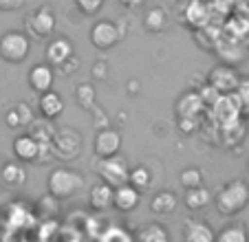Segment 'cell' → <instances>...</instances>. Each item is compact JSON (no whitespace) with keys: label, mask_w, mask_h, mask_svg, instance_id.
<instances>
[{"label":"cell","mask_w":249,"mask_h":242,"mask_svg":"<svg viewBox=\"0 0 249 242\" xmlns=\"http://www.w3.org/2000/svg\"><path fill=\"white\" fill-rule=\"evenodd\" d=\"M128 93L130 95L139 93V82H137V79H130V82H128Z\"/></svg>","instance_id":"obj_42"},{"label":"cell","mask_w":249,"mask_h":242,"mask_svg":"<svg viewBox=\"0 0 249 242\" xmlns=\"http://www.w3.org/2000/svg\"><path fill=\"white\" fill-rule=\"evenodd\" d=\"M31 53V40L22 31H7L0 35V57L9 64H22Z\"/></svg>","instance_id":"obj_4"},{"label":"cell","mask_w":249,"mask_h":242,"mask_svg":"<svg viewBox=\"0 0 249 242\" xmlns=\"http://www.w3.org/2000/svg\"><path fill=\"white\" fill-rule=\"evenodd\" d=\"M137 238H139V240H143V242H168L170 240V233L165 231L163 225L148 223L146 227L137 233Z\"/></svg>","instance_id":"obj_25"},{"label":"cell","mask_w":249,"mask_h":242,"mask_svg":"<svg viewBox=\"0 0 249 242\" xmlns=\"http://www.w3.org/2000/svg\"><path fill=\"white\" fill-rule=\"evenodd\" d=\"M128 183H130L132 187H137V190L143 194V191H146L148 187L152 185V174H150V170L143 168V165L130 168V176H128Z\"/></svg>","instance_id":"obj_26"},{"label":"cell","mask_w":249,"mask_h":242,"mask_svg":"<svg viewBox=\"0 0 249 242\" xmlns=\"http://www.w3.org/2000/svg\"><path fill=\"white\" fill-rule=\"evenodd\" d=\"M14 154L22 163H36L40 156V141L31 132H24L14 139Z\"/></svg>","instance_id":"obj_11"},{"label":"cell","mask_w":249,"mask_h":242,"mask_svg":"<svg viewBox=\"0 0 249 242\" xmlns=\"http://www.w3.org/2000/svg\"><path fill=\"white\" fill-rule=\"evenodd\" d=\"M95 99H97V93H95V86L89 84V82H82L75 88V102L80 104L84 110H90L95 106Z\"/></svg>","instance_id":"obj_28"},{"label":"cell","mask_w":249,"mask_h":242,"mask_svg":"<svg viewBox=\"0 0 249 242\" xmlns=\"http://www.w3.org/2000/svg\"><path fill=\"white\" fill-rule=\"evenodd\" d=\"M207 84H212L221 95H230L238 88L240 84V75L234 66L230 64H218L207 73Z\"/></svg>","instance_id":"obj_7"},{"label":"cell","mask_w":249,"mask_h":242,"mask_svg":"<svg viewBox=\"0 0 249 242\" xmlns=\"http://www.w3.org/2000/svg\"><path fill=\"white\" fill-rule=\"evenodd\" d=\"M5 123H7V128H11V130L22 128V121H20V115H18V110H16V106L5 112Z\"/></svg>","instance_id":"obj_36"},{"label":"cell","mask_w":249,"mask_h":242,"mask_svg":"<svg viewBox=\"0 0 249 242\" xmlns=\"http://www.w3.org/2000/svg\"><path fill=\"white\" fill-rule=\"evenodd\" d=\"M24 24H27V31L31 33V35L47 37V35H51L53 29H55V11L49 5H40L38 9L24 20Z\"/></svg>","instance_id":"obj_8"},{"label":"cell","mask_w":249,"mask_h":242,"mask_svg":"<svg viewBox=\"0 0 249 242\" xmlns=\"http://www.w3.org/2000/svg\"><path fill=\"white\" fill-rule=\"evenodd\" d=\"M207 104L203 102L201 93L198 90H188V93H183L179 97V102H177V106H174V110H177V115L179 117H201V112L205 110Z\"/></svg>","instance_id":"obj_14"},{"label":"cell","mask_w":249,"mask_h":242,"mask_svg":"<svg viewBox=\"0 0 249 242\" xmlns=\"http://www.w3.org/2000/svg\"><path fill=\"white\" fill-rule=\"evenodd\" d=\"M124 35H126V24L113 22V20H97L90 27V44L97 51H110L122 42Z\"/></svg>","instance_id":"obj_3"},{"label":"cell","mask_w":249,"mask_h":242,"mask_svg":"<svg viewBox=\"0 0 249 242\" xmlns=\"http://www.w3.org/2000/svg\"><path fill=\"white\" fill-rule=\"evenodd\" d=\"M139 200H141V191L137 190V187H132L130 183H124V185L115 187V203H113V207L117 211H122V214L132 211L137 205H139Z\"/></svg>","instance_id":"obj_15"},{"label":"cell","mask_w":249,"mask_h":242,"mask_svg":"<svg viewBox=\"0 0 249 242\" xmlns=\"http://www.w3.org/2000/svg\"><path fill=\"white\" fill-rule=\"evenodd\" d=\"M29 132H31L40 143H53V137H55L57 128L53 126V119L42 117V119H33L29 123Z\"/></svg>","instance_id":"obj_20"},{"label":"cell","mask_w":249,"mask_h":242,"mask_svg":"<svg viewBox=\"0 0 249 242\" xmlns=\"http://www.w3.org/2000/svg\"><path fill=\"white\" fill-rule=\"evenodd\" d=\"M84 229L80 225L71 223V225H62L60 231H57V240H64V242H80L84 238Z\"/></svg>","instance_id":"obj_31"},{"label":"cell","mask_w":249,"mask_h":242,"mask_svg":"<svg viewBox=\"0 0 249 242\" xmlns=\"http://www.w3.org/2000/svg\"><path fill=\"white\" fill-rule=\"evenodd\" d=\"M179 183H181V187L183 190H192V187H198V185H203V172H201V168H185L183 172L179 174Z\"/></svg>","instance_id":"obj_29"},{"label":"cell","mask_w":249,"mask_h":242,"mask_svg":"<svg viewBox=\"0 0 249 242\" xmlns=\"http://www.w3.org/2000/svg\"><path fill=\"white\" fill-rule=\"evenodd\" d=\"M93 150H95V154H97L99 158L117 154L119 150H122V135H119V130H115V128H110V126L99 128L97 137H95Z\"/></svg>","instance_id":"obj_9"},{"label":"cell","mask_w":249,"mask_h":242,"mask_svg":"<svg viewBox=\"0 0 249 242\" xmlns=\"http://www.w3.org/2000/svg\"><path fill=\"white\" fill-rule=\"evenodd\" d=\"M216 240L218 242H247L249 240V231L243 223H236V225H227L223 227L221 231L216 233Z\"/></svg>","instance_id":"obj_23"},{"label":"cell","mask_w":249,"mask_h":242,"mask_svg":"<svg viewBox=\"0 0 249 242\" xmlns=\"http://www.w3.org/2000/svg\"><path fill=\"white\" fill-rule=\"evenodd\" d=\"M179 130L183 135H190V132L196 130V117H179Z\"/></svg>","instance_id":"obj_37"},{"label":"cell","mask_w":249,"mask_h":242,"mask_svg":"<svg viewBox=\"0 0 249 242\" xmlns=\"http://www.w3.org/2000/svg\"><path fill=\"white\" fill-rule=\"evenodd\" d=\"M53 79H55V70L49 64H36L31 70H29V86H31L33 93H47V90L53 88Z\"/></svg>","instance_id":"obj_12"},{"label":"cell","mask_w":249,"mask_h":242,"mask_svg":"<svg viewBox=\"0 0 249 242\" xmlns=\"http://www.w3.org/2000/svg\"><path fill=\"white\" fill-rule=\"evenodd\" d=\"M90 73H93V77L95 79H104L106 77V73H108V69H106V62H95L93 64V69H90Z\"/></svg>","instance_id":"obj_39"},{"label":"cell","mask_w":249,"mask_h":242,"mask_svg":"<svg viewBox=\"0 0 249 242\" xmlns=\"http://www.w3.org/2000/svg\"><path fill=\"white\" fill-rule=\"evenodd\" d=\"M77 66H80V60H77V57L73 55L71 60H66L64 64H62V69H60V70H62L64 75H71V73H75V70H77Z\"/></svg>","instance_id":"obj_40"},{"label":"cell","mask_w":249,"mask_h":242,"mask_svg":"<svg viewBox=\"0 0 249 242\" xmlns=\"http://www.w3.org/2000/svg\"><path fill=\"white\" fill-rule=\"evenodd\" d=\"M97 174L102 181H106L108 185L119 187L124 183H128L130 176V165H128L124 154H113V156H102L97 163Z\"/></svg>","instance_id":"obj_5"},{"label":"cell","mask_w":249,"mask_h":242,"mask_svg":"<svg viewBox=\"0 0 249 242\" xmlns=\"http://www.w3.org/2000/svg\"><path fill=\"white\" fill-rule=\"evenodd\" d=\"M36 214L42 216V218H55V216L60 214V198H57V196H53L51 191H47L42 198H38Z\"/></svg>","instance_id":"obj_24"},{"label":"cell","mask_w":249,"mask_h":242,"mask_svg":"<svg viewBox=\"0 0 249 242\" xmlns=\"http://www.w3.org/2000/svg\"><path fill=\"white\" fill-rule=\"evenodd\" d=\"M82 187H84V176H82L77 170H71V168L51 170V174H49V178H47V190L51 191L53 196H57L60 200L75 196Z\"/></svg>","instance_id":"obj_2"},{"label":"cell","mask_w":249,"mask_h":242,"mask_svg":"<svg viewBox=\"0 0 249 242\" xmlns=\"http://www.w3.org/2000/svg\"><path fill=\"white\" fill-rule=\"evenodd\" d=\"M183 200H185V207H188L190 211H203L212 200H214V196H212L210 190H205L203 185H198V187H192V190H185Z\"/></svg>","instance_id":"obj_19"},{"label":"cell","mask_w":249,"mask_h":242,"mask_svg":"<svg viewBox=\"0 0 249 242\" xmlns=\"http://www.w3.org/2000/svg\"><path fill=\"white\" fill-rule=\"evenodd\" d=\"M84 233L89 238H95V240H99V236H102V231H104V220H99V218H95V216H86V220H84Z\"/></svg>","instance_id":"obj_33"},{"label":"cell","mask_w":249,"mask_h":242,"mask_svg":"<svg viewBox=\"0 0 249 242\" xmlns=\"http://www.w3.org/2000/svg\"><path fill=\"white\" fill-rule=\"evenodd\" d=\"M24 2L27 0H0V11H18V9H22L24 7Z\"/></svg>","instance_id":"obj_38"},{"label":"cell","mask_w":249,"mask_h":242,"mask_svg":"<svg viewBox=\"0 0 249 242\" xmlns=\"http://www.w3.org/2000/svg\"><path fill=\"white\" fill-rule=\"evenodd\" d=\"M82 152V137L73 128H57L53 137V154L60 161H75Z\"/></svg>","instance_id":"obj_6"},{"label":"cell","mask_w":249,"mask_h":242,"mask_svg":"<svg viewBox=\"0 0 249 242\" xmlns=\"http://www.w3.org/2000/svg\"><path fill=\"white\" fill-rule=\"evenodd\" d=\"M117 2L122 7H126V9H139V7L143 5L146 0H117Z\"/></svg>","instance_id":"obj_41"},{"label":"cell","mask_w":249,"mask_h":242,"mask_svg":"<svg viewBox=\"0 0 249 242\" xmlns=\"http://www.w3.org/2000/svg\"><path fill=\"white\" fill-rule=\"evenodd\" d=\"M73 55H75V44L71 42L69 37H53L44 49V57L51 66H62Z\"/></svg>","instance_id":"obj_10"},{"label":"cell","mask_w":249,"mask_h":242,"mask_svg":"<svg viewBox=\"0 0 249 242\" xmlns=\"http://www.w3.org/2000/svg\"><path fill=\"white\" fill-rule=\"evenodd\" d=\"M143 27L148 33H161L168 27V14L163 7H150L143 16Z\"/></svg>","instance_id":"obj_22"},{"label":"cell","mask_w":249,"mask_h":242,"mask_svg":"<svg viewBox=\"0 0 249 242\" xmlns=\"http://www.w3.org/2000/svg\"><path fill=\"white\" fill-rule=\"evenodd\" d=\"M177 205H179V196L174 191H157L150 200V211L152 214H159V216H170L177 211Z\"/></svg>","instance_id":"obj_18"},{"label":"cell","mask_w":249,"mask_h":242,"mask_svg":"<svg viewBox=\"0 0 249 242\" xmlns=\"http://www.w3.org/2000/svg\"><path fill=\"white\" fill-rule=\"evenodd\" d=\"M38 110L42 117H49V119H57V117L64 112V99L60 97V93L55 90H47V93L40 95L38 99Z\"/></svg>","instance_id":"obj_17"},{"label":"cell","mask_w":249,"mask_h":242,"mask_svg":"<svg viewBox=\"0 0 249 242\" xmlns=\"http://www.w3.org/2000/svg\"><path fill=\"white\" fill-rule=\"evenodd\" d=\"M16 110H18V115H20L22 128H29V123L36 119V115H33L31 106H29V104H24V102H18V104H16Z\"/></svg>","instance_id":"obj_35"},{"label":"cell","mask_w":249,"mask_h":242,"mask_svg":"<svg viewBox=\"0 0 249 242\" xmlns=\"http://www.w3.org/2000/svg\"><path fill=\"white\" fill-rule=\"evenodd\" d=\"M60 227H62V225L57 223V218H44L42 223H38L36 238H38V240H51V238H57Z\"/></svg>","instance_id":"obj_30"},{"label":"cell","mask_w":249,"mask_h":242,"mask_svg":"<svg viewBox=\"0 0 249 242\" xmlns=\"http://www.w3.org/2000/svg\"><path fill=\"white\" fill-rule=\"evenodd\" d=\"M249 203V185L243 178H234V181L225 183L214 196V207L221 216L231 218V216L240 214Z\"/></svg>","instance_id":"obj_1"},{"label":"cell","mask_w":249,"mask_h":242,"mask_svg":"<svg viewBox=\"0 0 249 242\" xmlns=\"http://www.w3.org/2000/svg\"><path fill=\"white\" fill-rule=\"evenodd\" d=\"M234 95L238 97L243 115L249 117V77H240V84H238V88L234 90Z\"/></svg>","instance_id":"obj_32"},{"label":"cell","mask_w":249,"mask_h":242,"mask_svg":"<svg viewBox=\"0 0 249 242\" xmlns=\"http://www.w3.org/2000/svg\"><path fill=\"white\" fill-rule=\"evenodd\" d=\"M183 240L185 242H214L216 233L212 231V227L203 220H185L183 229Z\"/></svg>","instance_id":"obj_16"},{"label":"cell","mask_w":249,"mask_h":242,"mask_svg":"<svg viewBox=\"0 0 249 242\" xmlns=\"http://www.w3.org/2000/svg\"><path fill=\"white\" fill-rule=\"evenodd\" d=\"M247 172H249V165H247Z\"/></svg>","instance_id":"obj_43"},{"label":"cell","mask_w":249,"mask_h":242,"mask_svg":"<svg viewBox=\"0 0 249 242\" xmlns=\"http://www.w3.org/2000/svg\"><path fill=\"white\" fill-rule=\"evenodd\" d=\"M115 203V187L108 185L106 181H99L90 187L89 191V205L93 207L95 211H106L110 209Z\"/></svg>","instance_id":"obj_13"},{"label":"cell","mask_w":249,"mask_h":242,"mask_svg":"<svg viewBox=\"0 0 249 242\" xmlns=\"http://www.w3.org/2000/svg\"><path fill=\"white\" fill-rule=\"evenodd\" d=\"M0 178H2V183L9 187H22L24 183H27V170H24L20 163L9 161V163H5L2 170H0Z\"/></svg>","instance_id":"obj_21"},{"label":"cell","mask_w":249,"mask_h":242,"mask_svg":"<svg viewBox=\"0 0 249 242\" xmlns=\"http://www.w3.org/2000/svg\"><path fill=\"white\" fill-rule=\"evenodd\" d=\"M75 7L82 16H95L104 7V0H75Z\"/></svg>","instance_id":"obj_34"},{"label":"cell","mask_w":249,"mask_h":242,"mask_svg":"<svg viewBox=\"0 0 249 242\" xmlns=\"http://www.w3.org/2000/svg\"><path fill=\"white\" fill-rule=\"evenodd\" d=\"M132 238H135V236H132L128 229H124V227H119V225L110 223V225H106V227H104L99 240H104V242H132Z\"/></svg>","instance_id":"obj_27"}]
</instances>
